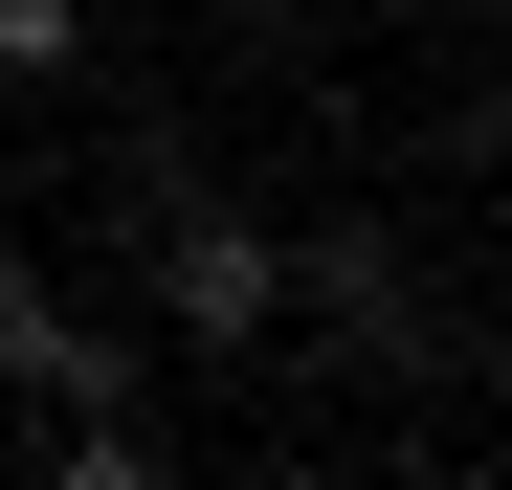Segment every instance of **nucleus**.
<instances>
[{
    "label": "nucleus",
    "instance_id": "1",
    "mask_svg": "<svg viewBox=\"0 0 512 490\" xmlns=\"http://www.w3.org/2000/svg\"><path fill=\"white\" fill-rule=\"evenodd\" d=\"M134 245H156V335H201V357L290 335V245H268V223H223V201H156Z\"/></svg>",
    "mask_w": 512,
    "mask_h": 490
},
{
    "label": "nucleus",
    "instance_id": "2",
    "mask_svg": "<svg viewBox=\"0 0 512 490\" xmlns=\"http://www.w3.org/2000/svg\"><path fill=\"white\" fill-rule=\"evenodd\" d=\"M0 379H23V401H112V379H134L112 335H67V290H45L23 223H0Z\"/></svg>",
    "mask_w": 512,
    "mask_h": 490
},
{
    "label": "nucleus",
    "instance_id": "3",
    "mask_svg": "<svg viewBox=\"0 0 512 490\" xmlns=\"http://www.w3.org/2000/svg\"><path fill=\"white\" fill-rule=\"evenodd\" d=\"M290 312H334V335L379 357V335H401V245H379V223H312V245H290Z\"/></svg>",
    "mask_w": 512,
    "mask_h": 490
},
{
    "label": "nucleus",
    "instance_id": "4",
    "mask_svg": "<svg viewBox=\"0 0 512 490\" xmlns=\"http://www.w3.org/2000/svg\"><path fill=\"white\" fill-rule=\"evenodd\" d=\"M90 45V0H0V67H67Z\"/></svg>",
    "mask_w": 512,
    "mask_h": 490
},
{
    "label": "nucleus",
    "instance_id": "5",
    "mask_svg": "<svg viewBox=\"0 0 512 490\" xmlns=\"http://www.w3.org/2000/svg\"><path fill=\"white\" fill-rule=\"evenodd\" d=\"M223 23H290V0H223Z\"/></svg>",
    "mask_w": 512,
    "mask_h": 490
}]
</instances>
